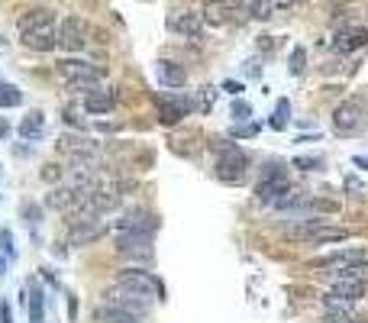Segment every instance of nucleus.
<instances>
[{
	"mask_svg": "<svg viewBox=\"0 0 368 323\" xmlns=\"http://www.w3.org/2000/svg\"><path fill=\"white\" fill-rule=\"evenodd\" d=\"M46 207L49 210H65V214H71V207H75V185H59L52 188V191L46 194Z\"/></svg>",
	"mask_w": 368,
	"mask_h": 323,
	"instance_id": "obj_19",
	"label": "nucleus"
},
{
	"mask_svg": "<svg viewBox=\"0 0 368 323\" xmlns=\"http://www.w3.org/2000/svg\"><path fill=\"white\" fill-rule=\"evenodd\" d=\"M255 133H259V126H239V130L236 133H233V136H255Z\"/></svg>",
	"mask_w": 368,
	"mask_h": 323,
	"instance_id": "obj_40",
	"label": "nucleus"
},
{
	"mask_svg": "<svg viewBox=\"0 0 368 323\" xmlns=\"http://www.w3.org/2000/svg\"><path fill=\"white\" fill-rule=\"evenodd\" d=\"M116 281L133 288V291H139V294H146V298H165V285H161L155 275H149V272H133L130 269V272H123Z\"/></svg>",
	"mask_w": 368,
	"mask_h": 323,
	"instance_id": "obj_10",
	"label": "nucleus"
},
{
	"mask_svg": "<svg viewBox=\"0 0 368 323\" xmlns=\"http://www.w3.org/2000/svg\"><path fill=\"white\" fill-rule=\"evenodd\" d=\"M42 178H46V181H59V178H61V165H55V162H49L46 169H42Z\"/></svg>",
	"mask_w": 368,
	"mask_h": 323,
	"instance_id": "obj_36",
	"label": "nucleus"
},
{
	"mask_svg": "<svg viewBox=\"0 0 368 323\" xmlns=\"http://www.w3.org/2000/svg\"><path fill=\"white\" fill-rule=\"evenodd\" d=\"M362 120H365V104H362L359 97L343 100V104H336V110H333V130L336 133L362 130Z\"/></svg>",
	"mask_w": 368,
	"mask_h": 323,
	"instance_id": "obj_6",
	"label": "nucleus"
},
{
	"mask_svg": "<svg viewBox=\"0 0 368 323\" xmlns=\"http://www.w3.org/2000/svg\"><path fill=\"white\" fill-rule=\"evenodd\" d=\"M61 116H65V120H68V123L75 126V130H85V123H81V120H78V114H75V110H71V107L65 110V114H61Z\"/></svg>",
	"mask_w": 368,
	"mask_h": 323,
	"instance_id": "obj_38",
	"label": "nucleus"
},
{
	"mask_svg": "<svg viewBox=\"0 0 368 323\" xmlns=\"http://www.w3.org/2000/svg\"><path fill=\"white\" fill-rule=\"evenodd\" d=\"M359 259H365V252H362V246H355V249H343V252H330L326 259H314L310 269H323L326 275H339L345 265H352Z\"/></svg>",
	"mask_w": 368,
	"mask_h": 323,
	"instance_id": "obj_14",
	"label": "nucleus"
},
{
	"mask_svg": "<svg viewBox=\"0 0 368 323\" xmlns=\"http://www.w3.org/2000/svg\"><path fill=\"white\" fill-rule=\"evenodd\" d=\"M298 7V0H275V10H291Z\"/></svg>",
	"mask_w": 368,
	"mask_h": 323,
	"instance_id": "obj_41",
	"label": "nucleus"
},
{
	"mask_svg": "<svg viewBox=\"0 0 368 323\" xmlns=\"http://www.w3.org/2000/svg\"><path fill=\"white\" fill-rule=\"evenodd\" d=\"M165 26H168L171 32L188 36V39H200V36H204V20H200V13H171L168 20H165Z\"/></svg>",
	"mask_w": 368,
	"mask_h": 323,
	"instance_id": "obj_15",
	"label": "nucleus"
},
{
	"mask_svg": "<svg viewBox=\"0 0 368 323\" xmlns=\"http://www.w3.org/2000/svg\"><path fill=\"white\" fill-rule=\"evenodd\" d=\"M7 133H10V126H7V123H0V139L7 136Z\"/></svg>",
	"mask_w": 368,
	"mask_h": 323,
	"instance_id": "obj_43",
	"label": "nucleus"
},
{
	"mask_svg": "<svg viewBox=\"0 0 368 323\" xmlns=\"http://www.w3.org/2000/svg\"><path fill=\"white\" fill-rule=\"evenodd\" d=\"M55 36H59L61 52H81L87 46V23L81 16H65L61 26H55Z\"/></svg>",
	"mask_w": 368,
	"mask_h": 323,
	"instance_id": "obj_4",
	"label": "nucleus"
},
{
	"mask_svg": "<svg viewBox=\"0 0 368 323\" xmlns=\"http://www.w3.org/2000/svg\"><path fill=\"white\" fill-rule=\"evenodd\" d=\"M159 230V217L149 210H130L116 220V233H155Z\"/></svg>",
	"mask_w": 368,
	"mask_h": 323,
	"instance_id": "obj_13",
	"label": "nucleus"
},
{
	"mask_svg": "<svg viewBox=\"0 0 368 323\" xmlns=\"http://www.w3.org/2000/svg\"><path fill=\"white\" fill-rule=\"evenodd\" d=\"M107 236V224L100 220V214L94 217H81V220H68V246H94L97 239Z\"/></svg>",
	"mask_w": 368,
	"mask_h": 323,
	"instance_id": "obj_3",
	"label": "nucleus"
},
{
	"mask_svg": "<svg viewBox=\"0 0 368 323\" xmlns=\"http://www.w3.org/2000/svg\"><path fill=\"white\" fill-rule=\"evenodd\" d=\"M42 314H46V307H42V291H39L36 281H30V320L42 323Z\"/></svg>",
	"mask_w": 368,
	"mask_h": 323,
	"instance_id": "obj_27",
	"label": "nucleus"
},
{
	"mask_svg": "<svg viewBox=\"0 0 368 323\" xmlns=\"http://www.w3.org/2000/svg\"><path fill=\"white\" fill-rule=\"evenodd\" d=\"M188 110H191V104H188V100H165V104H161V110H159V120L165 126H175V123H181L184 116H188Z\"/></svg>",
	"mask_w": 368,
	"mask_h": 323,
	"instance_id": "obj_20",
	"label": "nucleus"
},
{
	"mask_svg": "<svg viewBox=\"0 0 368 323\" xmlns=\"http://www.w3.org/2000/svg\"><path fill=\"white\" fill-rule=\"evenodd\" d=\"M236 13H243V4H239V0H207V4L200 7L204 26H226L236 20Z\"/></svg>",
	"mask_w": 368,
	"mask_h": 323,
	"instance_id": "obj_8",
	"label": "nucleus"
},
{
	"mask_svg": "<svg viewBox=\"0 0 368 323\" xmlns=\"http://www.w3.org/2000/svg\"><path fill=\"white\" fill-rule=\"evenodd\" d=\"M362 298H365V285L336 278V288H330V291L323 294V304H326V307H352Z\"/></svg>",
	"mask_w": 368,
	"mask_h": 323,
	"instance_id": "obj_9",
	"label": "nucleus"
},
{
	"mask_svg": "<svg viewBox=\"0 0 368 323\" xmlns=\"http://www.w3.org/2000/svg\"><path fill=\"white\" fill-rule=\"evenodd\" d=\"M55 75H59L61 81H68V78H78V75H104V68L87 65V62H81V59H61V62H55Z\"/></svg>",
	"mask_w": 368,
	"mask_h": 323,
	"instance_id": "obj_18",
	"label": "nucleus"
},
{
	"mask_svg": "<svg viewBox=\"0 0 368 323\" xmlns=\"http://www.w3.org/2000/svg\"><path fill=\"white\" fill-rule=\"evenodd\" d=\"M0 323H13V314H10V304H7V300L0 304Z\"/></svg>",
	"mask_w": 368,
	"mask_h": 323,
	"instance_id": "obj_39",
	"label": "nucleus"
},
{
	"mask_svg": "<svg viewBox=\"0 0 368 323\" xmlns=\"http://www.w3.org/2000/svg\"><path fill=\"white\" fill-rule=\"evenodd\" d=\"M104 298H107V304H110V307L130 310V314H136V317L149 314V300H152V298H146V294H139V291H133V288L120 285V281H116V285L110 288V291L104 294Z\"/></svg>",
	"mask_w": 368,
	"mask_h": 323,
	"instance_id": "obj_5",
	"label": "nucleus"
},
{
	"mask_svg": "<svg viewBox=\"0 0 368 323\" xmlns=\"http://www.w3.org/2000/svg\"><path fill=\"white\" fill-rule=\"evenodd\" d=\"M16 26H20V32L42 30V26H55V13H52V10H49V7L26 10V13H20V20H16Z\"/></svg>",
	"mask_w": 368,
	"mask_h": 323,
	"instance_id": "obj_17",
	"label": "nucleus"
},
{
	"mask_svg": "<svg viewBox=\"0 0 368 323\" xmlns=\"http://www.w3.org/2000/svg\"><path fill=\"white\" fill-rule=\"evenodd\" d=\"M323 323H355V320L349 317V310H345V307H326Z\"/></svg>",
	"mask_w": 368,
	"mask_h": 323,
	"instance_id": "obj_31",
	"label": "nucleus"
},
{
	"mask_svg": "<svg viewBox=\"0 0 368 323\" xmlns=\"http://www.w3.org/2000/svg\"><path fill=\"white\" fill-rule=\"evenodd\" d=\"M288 236L298 239V243H339V239H349V230L333 226L326 220H317V217H307L304 224L288 230Z\"/></svg>",
	"mask_w": 368,
	"mask_h": 323,
	"instance_id": "obj_1",
	"label": "nucleus"
},
{
	"mask_svg": "<svg viewBox=\"0 0 368 323\" xmlns=\"http://www.w3.org/2000/svg\"><path fill=\"white\" fill-rule=\"evenodd\" d=\"M300 71H304V49H294L291 52V75H300Z\"/></svg>",
	"mask_w": 368,
	"mask_h": 323,
	"instance_id": "obj_32",
	"label": "nucleus"
},
{
	"mask_svg": "<svg viewBox=\"0 0 368 323\" xmlns=\"http://www.w3.org/2000/svg\"><path fill=\"white\" fill-rule=\"evenodd\" d=\"M288 191H291V185H288L281 165H269V169H265V178H262L259 188H255V197H259L262 204H278Z\"/></svg>",
	"mask_w": 368,
	"mask_h": 323,
	"instance_id": "obj_7",
	"label": "nucleus"
},
{
	"mask_svg": "<svg viewBox=\"0 0 368 323\" xmlns=\"http://www.w3.org/2000/svg\"><path fill=\"white\" fill-rule=\"evenodd\" d=\"M100 78L104 75H78V78H68L65 87L71 94H94V91H100Z\"/></svg>",
	"mask_w": 368,
	"mask_h": 323,
	"instance_id": "obj_23",
	"label": "nucleus"
},
{
	"mask_svg": "<svg viewBox=\"0 0 368 323\" xmlns=\"http://www.w3.org/2000/svg\"><path fill=\"white\" fill-rule=\"evenodd\" d=\"M336 278H345V281H359V285L368 288V262L359 259V262H352V265H345Z\"/></svg>",
	"mask_w": 368,
	"mask_h": 323,
	"instance_id": "obj_25",
	"label": "nucleus"
},
{
	"mask_svg": "<svg viewBox=\"0 0 368 323\" xmlns=\"http://www.w3.org/2000/svg\"><path fill=\"white\" fill-rule=\"evenodd\" d=\"M249 114H252V107H249L245 100H236V104H233V116H236V120H249Z\"/></svg>",
	"mask_w": 368,
	"mask_h": 323,
	"instance_id": "obj_34",
	"label": "nucleus"
},
{
	"mask_svg": "<svg viewBox=\"0 0 368 323\" xmlns=\"http://www.w3.org/2000/svg\"><path fill=\"white\" fill-rule=\"evenodd\" d=\"M23 104V91L13 85H0V107H20Z\"/></svg>",
	"mask_w": 368,
	"mask_h": 323,
	"instance_id": "obj_29",
	"label": "nucleus"
},
{
	"mask_svg": "<svg viewBox=\"0 0 368 323\" xmlns=\"http://www.w3.org/2000/svg\"><path fill=\"white\" fill-rule=\"evenodd\" d=\"M116 252L152 259V233H116Z\"/></svg>",
	"mask_w": 368,
	"mask_h": 323,
	"instance_id": "obj_11",
	"label": "nucleus"
},
{
	"mask_svg": "<svg viewBox=\"0 0 368 323\" xmlns=\"http://www.w3.org/2000/svg\"><path fill=\"white\" fill-rule=\"evenodd\" d=\"M159 81L165 87H184V81H188V71H184L178 62H159Z\"/></svg>",
	"mask_w": 368,
	"mask_h": 323,
	"instance_id": "obj_21",
	"label": "nucleus"
},
{
	"mask_svg": "<svg viewBox=\"0 0 368 323\" xmlns=\"http://www.w3.org/2000/svg\"><path fill=\"white\" fill-rule=\"evenodd\" d=\"M114 94H104V91H94V94H87V100H85V110L87 114H110L114 110Z\"/></svg>",
	"mask_w": 368,
	"mask_h": 323,
	"instance_id": "obj_24",
	"label": "nucleus"
},
{
	"mask_svg": "<svg viewBox=\"0 0 368 323\" xmlns=\"http://www.w3.org/2000/svg\"><path fill=\"white\" fill-rule=\"evenodd\" d=\"M294 165H298L300 171H317L323 165V159H294Z\"/></svg>",
	"mask_w": 368,
	"mask_h": 323,
	"instance_id": "obj_33",
	"label": "nucleus"
},
{
	"mask_svg": "<svg viewBox=\"0 0 368 323\" xmlns=\"http://www.w3.org/2000/svg\"><path fill=\"white\" fill-rule=\"evenodd\" d=\"M23 46L30 49V52H52V49H59V36H55V26H42V30L23 32Z\"/></svg>",
	"mask_w": 368,
	"mask_h": 323,
	"instance_id": "obj_16",
	"label": "nucleus"
},
{
	"mask_svg": "<svg viewBox=\"0 0 368 323\" xmlns=\"http://www.w3.org/2000/svg\"><path fill=\"white\" fill-rule=\"evenodd\" d=\"M223 91H230V94H239V91H243V85H236V81H226V85H223Z\"/></svg>",
	"mask_w": 368,
	"mask_h": 323,
	"instance_id": "obj_42",
	"label": "nucleus"
},
{
	"mask_svg": "<svg viewBox=\"0 0 368 323\" xmlns=\"http://www.w3.org/2000/svg\"><path fill=\"white\" fill-rule=\"evenodd\" d=\"M269 123H271V130H278V133L288 130V123H291V100H284V97L278 100V107H275Z\"/></svg>",
	"mask_w": 368,
	"mask_h": 323,
	"instance_id": "obj_26",
	"label": "nucleus"
},
{
	"mask_svg": "<svg viewBox=\"0 0 368 323\" xmlns=\"http://www.w3.org/2000/svg\"><path fill=\"white\" fill-rule=\"evenodd\" d=\"M245 169H249V159H245L243 149L233 146V142H223L220 159H216V178L226 181V185H236V181L245 178Z\"/></svg>",
	"mask_w": 368,
	"mask_h": 323,
	"instance_id": "obj_2",
	"label": "nucleus"
},
{
	"mask_svg": "<svg viewBox=\"0 0 368 323\" xmlns=\"http://www.w3.org/2000/svg\"><path fill=\"white\" fill-rule=\"evenodd\" d=\"M0 249H4V252H10V255H13V236H10L7 230H0Z\"/></svg>",
	"mask_w": 368,
	"mask_h": 323,
	"instance_id": "obj_37",
	"label": "nucleus"
},
{
	"mask_svg": "<svg viewBox=\"0 0 368 323\" xmlns=\"http://www.w3.org/2000/svg\"><path fill=\"white\" fill-rule=\"evenodd\" d=\"M0 272H4V262H0Z\"/></svg>",
	"mask_w": 368,
	"mask_h": 323,
	"instance_id": "obj_44",
	"label": "nucleus"
},
{
	"mask_svg": "<svg viewBox=\"0 0 368 323\" xmlns=\"http://www.w3.org/2000/svg\"><path fill=\"white\" fill-rule=\"evenodd\" d=\"M333 52L336 55H352L359 49H368V26H352V30H339L333 36Z\"/></svg>",
	"mask_w": 368,
	"mask_h": 323,
	"instance_id": "obj_12",
	"label": "nucleus"
},
{
	"mask_svg": "<svg viewBox=\"0 0 368 323\" xmlns=\"http://www.w3.org/2000/svg\"><path fill=\"white\" fill-rule=\"evenodd\" d=\"M94 320H97V323H139V317L130 314V310H120V307L104 304L100 310H94Z\"/></svg>",
	"mask_w": 368,
	"mask_h": 323,
	"instance_id": "obj_22",
	"label": "nucleus"
},
{
	"mask_svg": "<svg viewBox=\"0 0 368 323\" xmlns=\"http://www.w3.org/2000/svg\"><path fill=\"white\" fill-rule=\"evenodd\" d=\"M23 217H26V224H39V220H42V210H39L36 204H26V207H23Z\"/></svg>",
	"mask_w": 368,
	"mask_h": 323,
	"instance_id": "obj_35",
	"label": "nucleus"
},
{
	"mask_svg": "<svg viewBox=\"0 0 368 323\" xmlns=\"http://www.w3.org/2000/svg\"><path fill=\"white\" fill-rule=\"evenodd\" d=\"M249 13H252L255 20H269V16L275 13V0H252Z\"/></svg>",
	"mask_w": 368,
	"mask_h": 323,
	"instance_id": "obj_30",
	"label": "nucleus"
},
{
	"mask_svg": "<svg viewBox=\"0 0 368 323\" xmlns=\"http://www.w3.org/2000/svg\"><path fill=\"white\" fill-rule=\"evenodd\" d=\"M42 123H46V120H42V114H30L23 123H20V136H23V139L39 136V133H42Z\"/></svg>",
	"mask_w": 368,
	"mask_h": 323,
	"instance_id": "obj_28",
	"label": "nucleus"
}]
</instances>
